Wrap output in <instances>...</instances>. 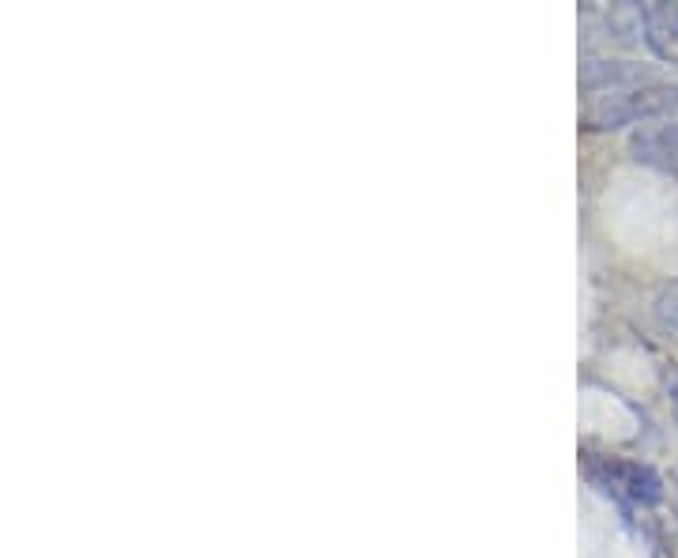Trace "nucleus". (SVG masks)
Returning <instances> with one entry per match:
<instances>
[{
	"label": "nucleus",
	"instance_id": "nucleus-1",
	"mask_svg": "<svg viewBox=\"0 0 678 558\" xmlns=\"http://www.w3.org/2000/svg\"><path fill=\"white\" fill-rule=\"evenodd\" d=\"M584 129H622V125L678 121V83H644L633 91L588 98L581 114Z\"/></svg>",
	"mask_w": 678,
	"mask_h": 558
},
{
	"label": "nucleus",
	"instance_id": "nucleus-2",
	"mask_svg": "<svg viewBox=\"0 0 678 558\" xmlns=\"http://www.w3.org/2000/svg\"><path fill=\"white\" fill-rule=\"evenodd\" d=\"M581 464L588 484L604 490L607 498H615V502L641 505V510H652V505L664 502V479H659V472L652 464L626 461V456L596 453V450H584Z\"/></svg>",
	"mask_w": 678,
	"mask_h": 558
},
{
	"label": "nucleus",
	"instance_id": "nucleus-3",
	"mask_svg": "<svg viewBox=\"0 0 678 558\" xmlns=\"http://www.w3.org/2000/svg\"><path fill=\"white\" fill-rule=\"evenodd\" d=\"M644 83H656L648 69L633 61H584L581 65V88L588 91V98L596 95H615V91H633Z\"/></svg>",
	"mask_w": 678,
	"mask_h": 558
},
{
	"label": "nucleus",
	"instance_id": "nucleus-4",
	"mask_svg": "<svg viewBox=\"0 0 678 558\" xmlns=\"http://www.w3.org/2000/svg\"><path fill=\"white\" fill-rule=\"evenodd\" d=\"M641 27L644 46L652 49V57L678 69V4H664V0L641 4Z\"/></svg>",
	"mask_w": 678,
	"mask_h": 558
},
{
	"label": "nucleus",
	"instance_id": "nucleus-5",
	"mask_svg": "<svg viewBox=\"0 0 678 558\" xmlns=\"http://www.w3.org/2000/svg\"><path fill=\"white\" fill-rule=\"evenodd\" d=\"M607 35L622 46H633V42L644 38L641 27V4H615L607 12Z\"/></svg>",
	"mask_w": 678,
	"mask_h": 558
},
{
	"label": "nucleus",
	"instance_id": "nucleus-6",
	"mask_svg": "<svg viewBox=\"0 0 678 558\" xmlns=\"http://www.w3.org/2000/svg\"><path fill=\"white\" fill-rule=\"evenodd\" d=\"M656 317L664 321L667 328H675V333H678V283L667 287V291L656 299Z\"/></svg>",
	"mask_w": 678,
	"mask_h": 558
},
{
	"label": "nucleus",
	"instance_id": "nucleus-7",
	"mask_svg": "<svg viewBox=\"0 0 678 558\" xmlns=\"http://www.w3.org/2000/svg\"><path fill=\"white\" fill-rule=\"evenodd\" d=\"M667 404H671V416L678 422V370L667 374Z\"/></svg>",
	"mask_w": 678,
	"mask_h": 558
}]
</instances>
